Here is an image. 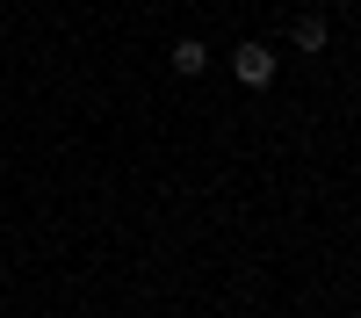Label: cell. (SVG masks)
<instances>
[{
  "instance_id": "6da1fadb",
  "label": "cell",
  "mask_w": 361,
  "mask_h": 318,
  "mask_svg": "<svg viewBox=\"0 0 361 318\" xmlns=\"http://www.w3.org/2000/svg\"><path fill=\"white\" fill-rule=\"evenodd\" d=\"M275 73L282 66H275V51H267L260 37H238L231 44V80L246 87V94H275Z\"/></svg>"
},
{
  "instance_id": "7a4b0ae2",
  "label": "cell",
  "mask_w": 361,
  "mask_h": 318,
  "mask_svg": "<svg viewBox=\"0 0 361 318\" xmlns=\"http://www.w3.org/2000/svg\"><path fill=\"white\" fill-rule=\"evenodd\" d=\"M289 44L304 58H325V51H333V15H325V8H296L289 15Z\"/></svg>"
},
{
  "instance_id": "3957f363",
  "label": "cell",
  "mask_w": 361,
  "mask_h": 318,
  "mask_svg": "<svg viewBox=\"0 0 361 318\" xmlns=\"http://www.w3.org/2000/svg\"><path fill=\"white\" fill-rule=\"evenodd\" d=\"M166 73H173V80H202V73H209V44H202V37H180V44L166 51Z\"/></svg>"
}]
</instances>
